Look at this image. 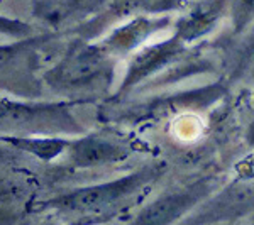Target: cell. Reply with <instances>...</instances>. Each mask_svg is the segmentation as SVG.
I'll list each match as a JSON object with an SVG mask.
<instances>
[{"label":"cell","instance_id":"5b68a950","mask_svg":"<svg viewBox=\"0 0 254 225\" xmlns=\"http://www.w3.org/2000/svg\"><path fill=\"white\" fill-rule=\"evenodd\" d=\"M102 0H73V7L75 9H90V7H95Z\"/></svg>","mask_w":254,"mask_h":225},{"label":"cell","instance_id":"7a4b0ae2","mask_svg":"<svg viewBox=\"0 0 254 225\" xmlns=\"http://www.w3.org/2000/svg\"><path fill=\"white\" fill-rule=\"evenodd\" d=\"M175 207H176V198H168V200H165V202L158 203V205L151 208V212L146 215L144 224L146 225H158V224H161L163 220H166L168 215H170L171 212L175 210Z\"/></svg>","mask_w":254,"mask_h":225},{"label":"cell","instance_id":"3957f363","mask_svg":"<svg viewBox=\"0 0 254 225\" xmlns=\"http://www.w3.org/2000/svg\"><path fill=\"white\" fill-rule=\"evenodd\" d=\"M254 19V0H234V20L239 27Z\"/></svg>","mask_w":254,"mask_h":225},{"label":"cell","instance_id":"6da1fadb","mask_svg":"<svg viewBox=\"0 0 254 225\" xmlns=\"http://www.w3.org/2000/svg\"><path fill=\"white\" fill-rule=\"evenodd\" d=\"M219 9L220 7L217 3H205V5H202L185 20L182 32L185 36H190V34H198V32L207 31L210 27V24L215 20L217 15H219Z\"/></svg>","mask_w":254,"mask_h":225},{"label":"cell","instance_id":"277c9868","mask_svg":"<svg viewBox=\"0 0 254 225\" xmlns=\"http://www.w3.org/2000/svg\"><path fill=\"white\" fill-rule=\"evenodd\" d=\"M112 153L109 146H102V144H85L81 149V156H85L88 161H97V159H105L109 154Z\"/></svg>","mask_w":254,"mask_h":225},{"label":"cell","instance_id":"8992f818","mask_svg":"<svg viewBox=\"0 0 254 225\" xmlns=\"http://www.w3.org/2000/svg\"><path fill=\"white\" fill-rule=\"evenodd\" d=\"M10 53L12 51H9V49H2V48H0V63H3L5 59H9Z\"/></svg>","mask_w":254,"mask_h":225}]
</instances>
